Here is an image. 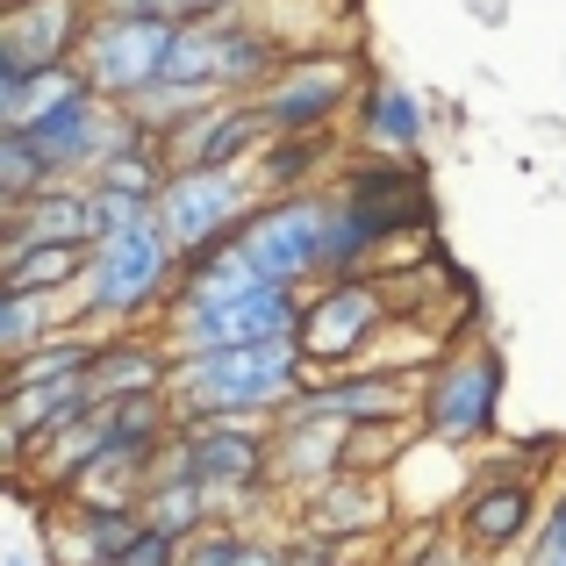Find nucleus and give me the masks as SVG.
Returning <instances> with one entry per match:
<instances>
[{
  "label": "nucleus",
  "mask_w": 566,
  "mask_h": 566,
  "mask_svg": "<svg viewBox=\"0 0 566 566\" xmlns=\"http://www.w3.org/2000/svg\"><path fill=\"white\" fill-rule=\"evenodd\" d=\"M308 387L302 337H259V345H222L172 359L166 401L180 423H273Z\"/></svg>",
  "instance_id": "1"
},
{
  "label": "nucleus",
  "mask_w": 566,
  "mask_h": 566,
  "mask_svg": "<svg viewBox=\"0 0 566 566\" xmlns=\"http://www.w3.org/2000/svg\"><path fill=\"white\" fill-rule=\"evenodd\" d=\"M180 287V244L166 237V222H129V230L101 237L94 259H86V280L65 294V323L80 331H129V323L158 316Z\"/></svg>",
  "instance_id": "2"
},
{
  "label": "nucleus",
  "mask_w": 566,
  "mask_h": 566,
  "mask_svg": "<svg viewBox=\"0 0 566 566\" xmlns=\"http://www.w3.org/2000/svg\"><path fill=\"white\" fill-rule=\"evenodd\" d=\"M287 43L259 22L251 8H230V14H208V22H187L180 43H172V65L166 80L193 86V94H259L280 65H287Z\"/></svg>",
  "instance_id": "3"
},
{
  "label": "nucleus",
  "mask_w": 566,
  "mask_h": 566,
  "mask_svg": "<svg viewBox=\"0 0 566 566\" xmlns=\"http://www.w3.org/2000/svg\"><path fill=\"white\" fill-rule=\"evenodd\" d=\"M495 423H502V352L495 345H444L438 366L423 374V395H416L423 444L467 452V444L495 438Z\"/></svg>",
  "instance_id": "4"
},
{
  "label": "nucleus",
  "mask_w": 566,
  "mask_h": 566,
  "mask_svg": "<svg viewBox=\"0 0 566 566\" xmlns=\"http://www.w3.org/2000/svg\"><path fill=\"white\" fill-rule=\"evenodd\" d=\"M308 287H280V280H251V287L208 294V302H172L158 337L172 345V359L187 352H222V345H259V337H294L302 331Z\"/></svg>",
  "instance_id": "5"
},
{
  "label": "nucleus",
  "mask_w": 566,
  "mask_h": 566,
  "mask_svg": "<svg viewBox=\"0 0 566 566\" xmlns=\"http://www.w3.org/2000/svg\"><path fill=\"white\" fill-rule=\"evenodd\" d=\"M323 244H331V193H265L237 222V251L251 259L259 280L280 287H316L323 280Z\"/></svg>",
  "instance_id": "6"
},
{
  "label": "nucleus",
  "mask_w": 566,
  "mask_h": 566,
  "mask_svg": "<svg viewBox=\"0 0 566 566\" xmlns=\"http://www.w3.org/2000/svg\"><path fill=\"white\" fill-rule=\"evenodd\" d=\"M265 201L259 166H172V180L158 187V222L187 251H208L222 237H237V222Z\"/></svg>",
  "instance_id": "7"
},
{
  "label": "nucleus",
  "mask_w": 566,
  "mask_h": 566,
  "mask_svg": "<svg viewBox=\"0 0 566 566\" xmlns=\"http://www.w3.org/2000/svg\"><path fill=\"white\" fill-rule=\"evenodd\" d=\"M352 94H359V65L345 43H331V51H294L251 101L273 137H323L352 108Z\"/></svg>",
  "instance_id": "8"
},
{
  "label": "nucleus",
  "mask_w": 566,
  "mask_h": 566,
  "mask_svg": "<svg viewBox=\"0 0 566 566\" xmlns=\"http://www.w3.org/2000/svg\"><path fill=\"white\" fill-rule=\"evenodd\" d=\"M395 323V302H387L380 280L345 273V280H316V294L302 302V352L316 374H337V366H366L374 337Z\"/></svg>",
  "instance_id": "9"
},
{
  "label": "nucleus",
  "mask_w": 566,
  "mask_h": 566,
  "mask_svg": "<svg viewBox=\"0 0 566 566\" xmlns=\"http://www.w3.org/2000/svg\"><path fill=\"white\" fill-rule=\"evenodd\" d=\"M158 459L193 473V481L216 495V510H230V502L273 488L265 481V473H273V430L265 423H180Z\"/></svg>",
  "instance_id": "10"
},
{
  "label": "nucleus",
  "mask_w": 566,
  "mask_h": 566,
  "mask_svg": "<svg viewBox=\"0 0 566 566\" xmlns=\"http://www.w3.org/2000/svg\"><path fill=\"white\" fill-rule=\"evenodd\" d=\"M172 43H180V22H144V14H94L80 57L72 65L86 72V86L108 101H137L144 86L166 80Z\"/></svg>",
  "instance_id": "11"
},
{
  "label": "nucleus",
  "mask_w": 566,
  "mask_h": 566,
  "mask_svg": "<svg viewBox=\"0 0 566 566\" xmlns=\"http://www.w3.org/2000/svg\"><path fill=\"white\" fill-rule=\"evenodd\" d=\"M416 395H423V387L401 374V366H337V374L308 380L280 416H294V423H345V430H359V423H401V416H416ZM280 416H273V423H280Z\"/></svg>",
  "instance_id": "12"
},
{
  "label": "nucleus",
  "mask_w": 566,
  "mask_h": 566,
  "mask_svg": "<svg viewBox=\"0 0 566 566\" xmlns=\"http://www.w3.org/2000/svg\"><path fill=\"white\" fill-rule=\"evenodd\" d=\"M94 14L101 0H8V14H0V72L72 65Z\"/></svg>",
  "instance_id": "13"
},
{
  "label": "nucleus",
  "mask_w": 566,
  "mask_h": 566,
  "mask_svg": "<svg viewBox=\"0 0 566 566\" xmlns=\"http://www.w3.org/2000/svg\"><path fill=\"white\" fill-rule=\"evenodd\" d=\"M265 144H273V129H265L259 101L251 94H222V101H208L193 123L172 129L166 158L172 166H259Z\"/></svg>",
  "instance_id": "14"
},
{
  "label": "nucleus",
  "mask_w": 566,
  "mask_h": 566,
  "mask_svg": "<svg viewBox=\"0 0 566 566\" xmlns=\"http://www.w3.org/2000/svg\"><path fill=\"white\" fill-rule=\"evenodd\" d=\"M538 495H531L524 473H495V481H481L467 502H459V545H467L473 559H502L516 553L524 538H538Z\"/></svg>",
  "instance_id": "15"
},
{
  "label": "nucleus",
  "mask_w": 566,
  "mask_h": 566,
  "mask_svg": "<svg viewBox=\"0 0 566 566\" xmlns=\"http://www.w3.org/2000/svg\"><path fill=\"white\" fill-rule=\"evenodd\" d=\"M345 193L352 208H359L366 222L395 244L401 230H430V193H423V172L409 166V158H359V166H345Z\"/></svg>",
  "instance_id": "16"
},
{
  "label": "nucleus",
  "mask_w": 566,
  "mask_h": 566,
  "mask_svg": "<svg viewBox=\"0 0 566 566\" xmlns=\"http://www.w3.org/2000/svg\"><path fill=\"white\" fill-rule=\"evenodd\" d=\"M29 244H94V193L86 180H57L29 201H8L0 208V259Z\"/></svg>",
  "instance_id": "17"
},
{
  "label": "nucleus",
  "mask_w": 566,
  "mask_h": 566,
  "mask_svg": "<svg viewBox=\"0 0 566 566\" xmlns=\"http://www.w3.org/2000/svg\"><path fill=\"white\" fill-rule=\"evenodd\" d=\"M345 459H352V430L345 423H294V416H280L273 423V473H265V481L316 495L323 481L345 473Z\"/></svg>",
  "instance_id": "18"
},
{
  "label": "nucleus",
  "mask_w": 566,
  "mask_h": 566,
  "mask_svg": "<svg viewBox=\"0 0 566 566\" xmlns=\"http://www.w3.org/2000/svg\"><path fill=\"white\" fill-rule=\"evenodd\" d=\"M94 409V387L86 380H36V387H8V416H0V430H8V459L14 473L29 467V452H36L51 430H65L72 416Z\"/></svg>",
  "instance_id": "19"
},
{
  "label": "nucleus",
  "mask_w": 566,
  "mask_h": 566,
  "mask_svg": "<svg viewBox=\"0 0 566 566\" xmlns=\"http://www.w3.org/2000/svg\"><path fill=\"white\" fill-rule=\"evenodd\" d=\"M308 538H331V545H352V538H374L387 524V488L374 473H337V481H323L316 495H308Z\"/></svg>",
  "instance_id": "20"
},
{
  "label": "nucleus",
  "mask_w": 566,
  "mask_h": 566,
  "mask_svg": "<svg viewBox=\"0 0 566 566\" xmlns=\"http://www.w3.org/2000/svg\"><path fill=\"white\" fill-rule=\"evenodd\" d=\"M172 380V345L166 337H144L137 323L129 331H108L101 337V359L86 387H94V401H115V395H151V387Z\"/></svg>",
  "instance_id": "21"
},
{
  "label": "nucleus",
  "mask_w": 566,
  "mask_h": 566,
  "mask_svg": "<svg viewBox=\"0 0 566 566\" xmlns=\"http://www.w3.org/2000/svg\"><path fill=\"white\" fill-rule=\"evenodd\" d=\"M423 101L409 94L401 80H366V101H359V137L366 151L380 158H416L423 151Z\"/></svg>",
  "instance_id": "22"
},
{
  "label": "nucleus",
  "mask_w": 566,
  "mask_h": 566,
  "mask_svg": "<svg viewBox=\"0 0 566 566\" xmlns=\"http://www.w3.org/2000/svg\"><path fill=\"white\" fill-rule=\"evenodd\" d=\"M137 510H144V524L166 531V538H193V531L216 516V495H208L193 473H180V467H166V459H158V473L144 481Z\"/></svg>",
  "instance_id": "23"
},
{
  "label": "nucleus",
  "mask_w": 566,
  "mask_h": 566,
  "mask_svg": "<svg viewBox=\"0 0 566 566\" xmlns=\"http://www.w3.org/2000/svg\"><path fill=\"white\" fill-rule=\"evenodd\" d=\"M86 94L80 65H43V72H0V129H29L36 115H51L57 101Z\"/></svg>",
  "instance_id": "24"
},
{
  "label": "nucleus",
  "mask_w": 566,
  "mask_h": 566,
  "mask_svg": "<svg viewBox=\"0 0 566 566\" xmlns=\"http://www.w3.org/2000/svg\"><path fill=\"white\" fill-rule=\"evenodd\" d=\"M86 259H94V244H29V251H14V259H0V287L72 294L86 280Z\"/></svg>",
  "instance_id": "25"
},
{
  "label": "nucleus",
  "mask_w": 566,
  "mask_h": 566,
  "mask_svg": "<svg viewBox=\"0 0 566 566\" xmlns=\"http://www.w3.org/2000/svg\"><path fill=\"white\" fill-rule=\"evenodd\" d=\"M65 294H22V287H0V359H22L36 352L51 331H65Z\"/></svg>",
  "instance_id": "26"
},
{
  "label": "nucleus",
  "mask_w": 566,
  "mask_h": 566,
  "mask_svg": "<svg viewBox=\"0 0 566 566\" xmlns=\"http://www.w3.org/2000/svg\"><path fill=\"white\" fill-rule=\"evenodd\" d=\"M323 158H331V129L323 137H273L259 151V180H265V193H302Z\"/></svg>",
  "instance_id": "27"
},
{
  "label": "nucleus",
  "mask_w": 566,
  "mask_h": 566,
  "mask_svg": "<svg viewBox=\"0 0 566 566\" xmlns=\"http://www.w3.org/2000/svg\"><path fill=\"white\" fill-rule=\"evenodd\" d=\"M43 187H57L43 144L29 137V129H0V208H8V201H29V193H43Z\"/></svg>",
  "instance_id": "28"
},
{
  "label": "nucleus",
  "mask_w": 566,
  "mask_h": 566,
  "mask_svg": "<svg viewBox=\"0 0 566 566\" xmlns=\"http://www.w3.org/2000/svg\"><path fill=\"white\" fill-rule=\"evenodd\" d=\"M86 193H94V244L115 230H129V222H151L158 216V193L144 187H115V180H86Z\"/></svg>",
  "instance_id": "29"
},
{
  "label": "nucleus",
  "mask_w": 566,
  "mask_h": 566,
  "mask_svg": "<svg viewBox=\"0 0 566 566\" xmlns=\"http://www.w3.org/2000/svg\"><path fill=\"white\" fill-rule=\"evenodd\" d=\"M244 0H101V14H144V22H208V14H230Z\"/></svg>",
  "instance_id": "30"
},
{
  "label": "nucleus",
  "mask_w": 566,
  "mask_h": 566,
  "mask_svg": "<svg viewBox=\"0 0 566 566\" xmlns=\"http://www.w3.org/2000/svg\"><path fill=\"white\" fill-rule=\"evenodd\" d=\"M251 553V531H222V524H201L193 538L180 545V566H244Z\"/></svg>",
  "instance_id": "31"
},
{
  "label": "nucleus",
  "mask_w": 566,
  "mask_h": 566,
  "mask_svg": "<svg viewBox=\"0 0 566 566\" xmlns=\"http://www.w3.org/2000/svg\"><path fill=\"white\" fill-rule=\"evenodd\" d=\"M531 566H566V488L553 495V510H545L538 538H531Z\"/></svg>",
  "instance_id": "32"
},
{
  "label": "nucleus",
  "mask_w": 566,
  "mask_h": 566,
  "mask_svg": "<svg viewBox=\"0 0 566 566\" xmlns=\"http://www.w3.org/2000/svg\"><path fill=\"white\" fill-rule=\"evenodd\" d=\"M430 566H473V553H467V545H444V553L430 559Z\"/></svg>",
  "instance_id": "33"
}]
</instances>
